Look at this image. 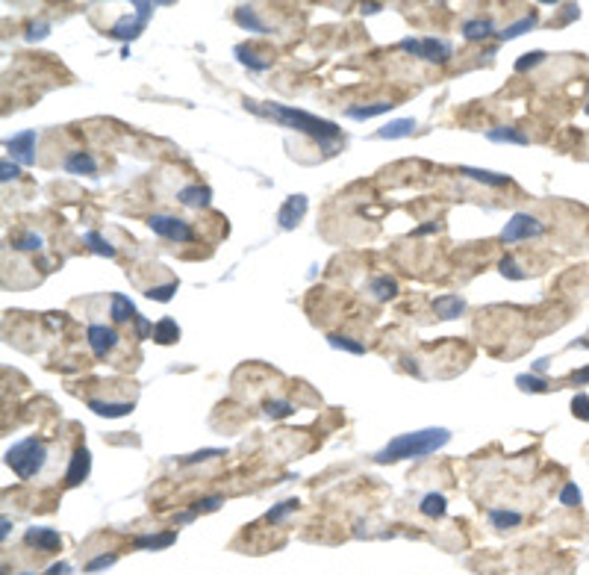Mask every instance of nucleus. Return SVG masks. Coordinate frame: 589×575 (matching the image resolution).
<instances>
[{
  "mask_svg": "<svg viewBox=\"0 0 589 575\" xmlns=\"http://www.w3.org/2000/svg\"><path fill=\"white\" fill-rule=\"evenodd\" d=\"M245 109L263 115V119H271L277 121L280 127H289V130H298L310 139H315L319 145H324L327 154H333L330 148V142H336L342 136V130L327 121V119H319V115H312L307 109H295V107H286V104H277V100H268V104H256V100H245Z\"/></svg>",
  "mask_w": 589,
  "mask_h": 575,
  "instance_id": "1",
  "label": "nucleus"
},
{
  "mask_svg": "<svg viewBox=\"0 0 589 575\" xmlns=\"http://www.w3.org/2000/svg\"><path fill=\"white\" fill-rule=\"evenodd\" d=\"M451 440L448 428H422V431H410V434H401L395 440H389L383 449L375 454V464H398V460H422L427 454H434L439 449H445Z\"/></svg>",
  "mask_w": 589,
  "mask_h": 575,
  "instance_id": "2",
  "label": "nucleus"
},
{
  "mask_svg": "<svg viewBox=\"0 0 589 575\" xmlns=\"http://www.w3.org/2000/svg\"><path fill=\"white\" fill-rule=\"evenodd\" d=\"M45 464H48V449H45V442L36 437H24L6 449V466L15 472L21 481L36 478L39 472L45 469Z\"/></svg>",
  "mask_w": 589,
  "mask_h": 575,
  "instance_id": "3",
  "label": "nucleus"
},
{
  "mask_svg": "<svg viewBox=\"0 0 589 575\" xmlns=\"http://www.w3.org/2000/svg\"><path fill=\"white\" fill-rule=\"evenodd\" d=\"M160 6L156 0H133V9H136V15L130 18V15H124V18H118L112 27H109V39H115V41H124V45H130V41H136L141 33H145V27H148V21H151V15H153V9Z\"/></svg>",
  "mask_w": 589,
  "mask_h": 575,
  "instance_id": "4",
  "label": "nucleus"
},
{
  "mask_svg": "<svg viewBox=\"0 0 589 575\" xmlns=\"http://www.w3.org/2000/svg\"><path fill=\"white\" fill-rule=\"evenodd\" d=\"M545 234V224L530 212H513L510 222L501 230V242L504 245H513V242H522V239H536Z\"/></svg>",
  "mask_w": 589,
  "mask_h": 575,
  "instance_id": "5",
  "label": "nucleus"
},
{
  "mask_svg": "<svg viewBox=\"0 0 589 575\" xmlns=\"http://www.w3.org/2000/svg\"><path fill=\"white\" fill-rule=\"evenodd\" d=\"M148 227L153 230L156 236L171 239V242H195L192 224L177 219V215H160V212H153V215H148Z\"/></svg>",
  "mask_w": 589,
  "mask_h": 575,
  "instance_id": "6",
  "label": "nucleus"
},
{
  "mask_svg": "<svg viewBox=\"0 0 589 575\" xmlns=\"http://www.w3.org/2000/svg\"><path fill=\"white\" fill-rule=\"evenodd\" d=\"M36 142H39V133L36 130H21V133H15L12 139H6L4 148L9 151L12 163H18L21 168H27V165L36 163Z\"/></svg>",
  "mask_w": 589,
  "mask_h": 575,
  "instance_id": "7",
  "label": "nucleus"
},
{
  "mask_svg": "<svg viewBox=\"0 0 589 575\" xmlns=\"http://www.w3.org/2000/svg\"><path fill=\"white\" fill-rule=\"evenodd\" d=\"M307 210H310V198L307 195H289L283 201V207L277 210V222H280V227L283 230H295L300 222H304V215H307Z\"/></svg>",
  "mask_w": 589,
  "mask_h": 575,
  "instance_id": "8",
  "label": "nucleus"
},
{
  "mask_svg": "<svg viewBox=\"0 0 589 575\" xmlns=\"http://www.w3.org/2000/svg\"><path fill=\"white\" fill-rule=\"evenodd\" d=\"M27 546H33L36 552H60L62 549V534L56 528H45V525H36V528H27V534H24Z\"/></svg>",
  "mask_w": 589,
  "mask_h": 575,
  "instance_id": "9",
  "label": "nucleus"
},
{
  "mask_svg": "<svg viewBox=\"0 0 589 575\" xmlns=\"http://www.w3.org/2000/svg\"><path fill=\"white\" fill-rule=\"evenodd\" d=\"M85 339H89V349H92L95 357H106L115 345H118V330L95 322V325H89V330H85Z\"/></svg>",
  "mask_w": 589,
  "mask_h": 575,
  "instance_id": "10",
  "label": "nucleus"
},
{
  "mask_svg": "<svg viewBox=\"0 0 589 575\" xmlns=\"http://www.w3.org/2000/svg\"><path fill=\"white\" fill-rule=\"evenodd\" d=\"M415 56L424 62H434V65H445L454 56V48H451V41H445V39H434V36H427V39H419V50H415Z\"/></svg>",
  "mask_w": 589,
  "mask_h": 575,
  "instance_id": "11",
  "label": "nucleus"
},
{
  "mask_svg": "<svg viewBox=\"0 0 589 575\" xmlns=\"http://www.w3.org/2000/svg\"><path fill=\"white\" fill-rule=\"evenodd\" d=\"M89 475H92V452L85 449V445H80V449H74V454H71V460H68L65 484L68 487H80Z\"/></svg>",
  "mask_w": 589,
  "mask_h": 575,
  "instance_id": "12",
  "label": "nucleus"
},
{
  "mask_svg": "<svg viewBox=\"0 0 589 575\" xmlns=\"http://www.w3.org/2000/svg\"><path fill=\"white\" fill-rule=\"evenodd\" d=\"M177 543V531H156V534H139L133 540V549L139 552H162Z\"/></svg>",
  "mask_w": 589,
  "mask_h": 575,
  "instance_id": "13",
  "label": "nucleus"
},
{
  "mask_svg": "<svg viewBox=\"0 0 589 575\" xmlns=\"http://www.w3.org/2000/svg\"><path fill=\"white\" fill-rule=\"evenodd\" d=\"M233 21L242 27V30H248V33H256V36H268L271 33V27L260 18V12H256L254 6H236L233 12Z\"/></svg>",
  "mask_w": 589,
  "mask_h": 575,
  "instance_id": "14",
  "label": "nucleus"
},
{
  "mask_svg": "<svg viewBox=\"0 0 589 575\" xmlns=\"http://www.w3.org/2000/svg\"><path fill=\"white\" fill-rule=\"evenodd\" d=\"M177 201L183 207H189V210H204V207H209V201H212V189H209V186H200V183L183 186V189L177 192Z\"/></svg>",
  "mask_w": 589,
  "mask_h": 575,
  "instance_id": "15",
  "label": "nucleus"
},
{
  "mask_svg": "<svg viewBox=\"0 0 589 575\" xmlns=\"http://www.w3.org/2000/svg\"><path fill=\"white\" fill-rule=\"evenodd\" d=\"M89 410L104 416V419H121V416H130L136 410L133 401H100V398H89Z\"/></svg>",
  "mask_w": 589,
  "mask_h": 575,
  "instance_id": "16",
  "label": "nucleus"
},
{
  "mask_svg": "<svg viewBox=\"0 0 589 575\" xmlns=\"http://www.w3.org/2000/svg\"><path fill=\"white\" fill-rule=\"evenodd\" d=\"M65 171L68 175H85V177H95L97 175V160L89 151H74L65 156Z\"/></svg>",
  "mask_w": 589,
  "mask_h": 575,
  "instance_id": "17",
  "label": "nucleus"
},
{
  "mask_svg": "<svg viewBox=\"0 0 589 575\" xmlns=\"http://www.w3.org/2000/svg\"><path fill=\"white\" fill-rule=\"evenodd\" d=\"M434 313L439 316L442 322L459 319V316L466 313V298H459V295H439V298H434Z\"/></svg>",
  "mask_w": 589,
  "mask_h": 575,
  "instance_id": "18",
  "label": "nucleus"
},
{
  "mask_svg": "<svg viewBox=\"0 0 589 575\" xmlns=\"http://www.w3.org/2000/svg\"><path fill=\"white\" fill-rule=\"evenodd\" d=\"M109 316H112V322H136L139 310H136V304L124 292H112V298H109Z\"/></svg>",
  "mask_w": 589,
  "mask_h": 575,
  "instance_id": "19",
  "label": "nucleus"
},
{
  "mask_svg": "<svg viewBox=\"0 0 589 575\" xmlns=\"http://www.w3.org/2000/svg\"><path fill=\"white\" fill-rule=\"evenodd\" d=\"M486 139L490 142H501V145H527V133H522L519 127H510V124H498L486 130Z\"/></svg>",
  "mask_w": 589,
  "mask_h": 575,
  "instance_id": "20",
  "label": "nucleus"
},
{
  "mask_svg": "<svg viewBox=\"0 0 589 575\" xmlns=\"http://www.w3.org/2000/svg\"><path fill=\"white\" fill-rule=\"evenodd\" d=\"M459 175L469 180H478L483 186H510V175H498V171H486V168H471V165H459Z\"/></svg>",
  "mask_w": 589,
  "mask_h": 575,
  "instance_id": "21",
  "label": "nucleus"
},
{
  "mask_svg": "<svg viewBox=\"0 0 589 575\" xmlns=\"http://www.w3.org/2000/svg\"><path fill=\"white\" fill-rule=\"evenodd\" d=\"M415 119H395V121H389L386 127H380V130L375 133V139H389V142H395V139H407V136H413L415 133Z\"/></svg>",
  "mask_w": 589,
  "mask_h": 575,
  "instance_id": "22",
  "label": "nucleus"
},
{
  "mask_svg": "<svg viewBox=\"0 0 589 575\" xmlns=\"http://www.w3.org/2000/svg\"><path fill=\"white\" fill-rule=\"evenodd\" d=\"M395 104H389V100H377V104H360V107H348L345 109V115L354 121H368V119H377V115H386Z\"/></svg>",
  "mask_w": 589,
  "mask_h": 575,
  "instance_id": "23",
  "label": "nucleus"
},
{
  "mask_svg": "<svg viewBox=\"0 0 589 575\" xmlns=\"http://www.w3.org/2000/svg\"><path fill=\"white\" fill-rule=\"evenodd\" d=\"M177 339H180V325L171 319V316H162V319L153 325V342H160V345H174Z\"/></svg>",
  "mask_w": 589,
  "mask_h": 575,
  "instance_id": "24",
  "label": "nucleus"
},
{
  "mask_svg": "<svg viewBox=\"0 0 589 575\" xmlns=\"http://www.w3.org/2000/svg\"><path fill=\"white\" fill-rule=\"evenodd\" d=\"M492 33H495V27H492V21H486V18L463 21V39H469V41H483V39H490Z\"/></svg>",
  "mask_w": 589,
  "mask_h": 575,
  "instance_id": "25",
  "label": "nucleus"
},
{
  "mask_svg": "<svg viewBox=\"0 0 589 575\" xmlns=\"http://www.w3.org/2000/svg\"><path fill=\"white\" fill-rule=\"evenodd\" d=\"M419 510L427 516V520H442V516L448 513V499H445L442 493H427V496L422 499Z\"/></svg>",
  "mask_w": 589,
  "mask_h": 575,
  "instance_id": "26",
  "label": "nucleus"
},
{
  "mask_svg": "<svg viewBox=\"0 0 589 575\" xmlns=\"http://www.w3.org/2000/svg\"><path fill=\"white\" fill-rule=\"evenodd\" d=\"M233 53H236L239 65H245L248 71H254V74H263V71H268V68H271V62H268V60H256L254 48H248V45H236V48H233Z\"/></svg>",
  "mask_w": 589,
  "mask_h": 575,
  "instance_id": "27",
  "label": "nucleus"
},
{
  "mask_svg": "<svg viewBox=\"0 0 589 575\" xmlns=\"http://www.w3.org/2000/svg\"><path fill=\"white\" fill-rule=\"evenodd\" d=\"M522 520H525V516H522L519 510H504V508H492V510H490V522H492V528H498V531L519 528Z\"/></svg>",
  "mask_w": 589,
  "mask_h": 575,
  "instance_id": "28",
  "label": "nucleus"
},
{
  "mask_svg": "<svg viewBox=\"0 0 589 575\" xmlns=\"http://www.w3.org/2000/svg\"><path fill=\"white\" fill-rule=\"evenodd\" d=\"M536 27V15L530 12V15H525V18H519L515 24H510V27H504L501 33H495L501 41H513V39H519V36H525V33H530Z\"/></svg>",
  "mask_w": 589,
  "mask_h": 575,
  "instance_id": "29",
  "label": "nucleus"
},
{
  "mask_svg": "<svg viewBox=\"0 0 589 575\" xmlns=\"http://www.w3.org/2000/svg\"><path fill=\"white\" fill-rule=\"evenodd\" d=\"M83 242L89 245V251H92V254L106 257V260H112V257L118 254V251H115V245H109V242H106L104 236H100L97 230H89V234H83Z\"/></svg>",
  "mask_w": 589,
  "mask_h": 575,
  "instance_id": "30",
  "label": "nucleus"
},
{
  "mask_svg": "<svg viewBox=\"0 0 589 575\" xmlns=\"http://www.w3.org/2000/svg\"><path fill=\"white\" fill-rule=\"evenodd\" d=\"M368 290L375 292V298H377V301H392V298L398 295V283H395L389 275H377L375 280L368 283Z\"/></svg>",
  "mask_w": 589,
  "mask_h": 575,
  "instance_id": "31",
  "label": "nucleus"
},
{
  "mask_svg": "<svg viewBox=\"0 0 589 575\" xmlns=\"http://www.w3.org/2000/svg\"><path fill=\"white\" fill-rule=\"evenodd\" d=\"M327 345L336 351H348V354H366V345L360 339H351L345 334H327Z\"/></svg>",
  "mask_w": 589,
  "mask_h": 575,
  "instance_id": "32",
  "label": "nucleus"
},
{
  "mask_svg": "<svg viewBox=\"0 0 589 575\" xmlns=\"http://www.w3.org/2000/svg\"><path fill=\"white\" fill-rule=\"evenodd\" d=\"M298 508H300V501H298V499H283V501H277V505H271V508H268L265 520H268L271 525H275V522H283L286 516L295 513Z\"/></svg>",
  "mask_w": 589,
  "mask_h": 575,
  "instance_id": "33",
  "label": "nucleus"
},
{
  "mask_svg": "<svg viewBox=\"0 0 589 575\" xmlns=\"http://www.w3.org/2000/svg\"><path fill=\"white\" fill-rule=\"evenodd\" d=\"M515 386H519L522 393H548L551 390V384L539 378V375H530V372H525V375H515Z\"/></svg>",
  "mask_w": 589,
  "mask_h": 575,
  "instance_id": "34",
  "label": "nucleus"
},
{
  "mask_svg": "<svg viewBox=\"0 0 589 575\" xmlns=\"http://www.w3.org/2000/svg\"><path fill=\"white\" fill-rule=\"evenodd\" d=\"M263 413L268 416V419H286V416L295 413V405H292V401H286V398H271V401L263 405Z\"/></svg>",
  "mask_w": 589,
  "mask_h": 575,
  "instance_id": "35",
  "label": "nucleus"
},
{
  "mask_svg": "<svg viewBox=\"0 0 589 575\" xmlns=\"http://www.w3.org/2000/svg\"><path fill=\"white\" fill-rule=\"evenodd\" d=\"M177 290H180V283L177 280H168V283H160V286H151V290L145 292L151 301H160V304H168L171 298L177 295Z\"/></svg>",
  "mask_w": 589,
  "mask_h": 575,
  "instance_id": "36",
  "label": "nucleus"
},
{
  "mask_svg": "<svg viewBox=\"0 0 589 575\" xmlns=\"http://www.w3.org/2000/svg\"><path fill=\"white\" fill-rule=\"evenodd\" d=\"M560 505H563V508H581L583 505V493H581V487L574 481H569L563 490H560Z\"/></svg>",
  "mask_w": 589,
  "mask_h": 575,
  "instance_id": "37",
  "label": "nucleus"
},
{
  "mask_svg": "<svg viewBox=\"0 0 589 575\" xmlns=\"http://www.w3.org/2000/svg\"><path fill=\"white\" fill-rule=\"evenodd\" d=\"M498 271L504 278H510V280H525L527 278V271H522L519 263H515L513 257H501V260H498Z\"/></svg>",
  "mask_w": 589,
  "mask_h": 575,
  "instance_id": "38",
  "label": "nucleus"
},
{
  "mask_svg": "<svg viewBox=\"0 0 589 575\" xmlns=\"http://www.w3.org/2000/svg\"><path fill=\"white\" fill-rule=\"evenodd\" d=\"M545 50H530V53H525V56H519V60H515V71H519V74H525V71H530V68H536L539 62H545Z\"/></svg>",
  "mask_w": 589,
  "mask_h": 575,
  "instance_id": "39",
  "label": "nucleus"
},
{
  "mask_svg": "<svg viewBox=\"0 0 589 575\" xmlns=\"http://www.w3.org/2000/svg\"><path fill=\"white\" fill-rule=\"evenodd\" d=\"M41 245H45V239H41L39 234H33V230L12 242V248H18V251H41Z\"/></svg>",
  "mask_w": 589,
  "mask_h": 575,
  "instance_id": "40",
  "label": "nucleus"
},
{
  "mask_svg": "<svg viewBox=\"0 0 589 575\" xmlns=\"http://www.w3.org/2000/svg\"><path fill=\"white\" fill-rule=\"evenodd\" d=\"M212 457H224V452H221V449H200V452H192V454L180 457V464H183V466H189V464H204V460H212Z\"/></svg>",
  "mask_w": 589,
  "mask_h": 575,
  "instance_id": "41",
  "label": "nucleus"
},
{
  "mask_svg": "<svg viewBox=\"0 0 589 575\" xmlns=\"http://www.w3.org/2000/svg\"><path fill=\"white\" fill-rule=\"evenodd\" d=\"M118 564V555L115 552H109V555H97V557H92L89 564H85V572H100V569H109V567H115Z\"/></svg>",
  "mask_w": 589,
  "mask_h": 575,
  "instance_id": "42",
  "label": "nucleus"
},
{
  "mask_svg": "<svg viewBox=\"0 0 589 575\" xmlns=\"http://www.w3.org/2000/svg\"><path fill=\"white\" fill-rule=\"evenodd\" d=\"M221 505H224L221 496H207V499H198L195 505H192V510H195V513H215Z\"/></svg>",
  "mask_w": 589,
  "mask_h": 575,
  "instance_id": "43",
  "label": "nucleus"
},
{
  "mask_svg": "<svg viewBox=\"0 0 589 575\" xmlns=\"http://www.w3.org/2000/svg\"><path fill=\"white\" fill-rule=\"evenodd\" d=\"M48 36H50V24H48V21L30 24V27H27V33H24V39H27V41H45Z\"/></svg>",
  "mask_w": 589,
  "mask_h": 575,
  "instance_id": "44",
  "label": "nucleus"
},
{
  "mask_svg": "<svg viewBox=\"0 0 589 575\" xmlns=\"http://www.w3.org/2000/svg\"><path fill=\"white\" fill-rule=\"evenodd\" d=\"M571 413L578 416V419L589 422V395L586 393H578V395L571 398Z\"/></svg>",
  "mask_w": 589,
  "mask_h": 575,
  "instance_id": "45",
  "label": "nucleus"
},
{
  "mask_svg": "<svg viewBox=\"0 0 589 575\" xmlns=\"http://www.w3.org/2000/svg\"><path fill=\"white\" fill-rule=\"evenodd\" d=\"M18 177H21V165L18 163H9V160L0 163V180L9 183V180H18Z\"/></svg>",
  "mask_w": 589,
  "mask_h": 575,
  "instance_id": "46",
  "label": "nucleus"
},
{
  "mask_svg": "<svg viewBox=\"0 0 589 575\" xmlns=\"http://www.w3.org/2000/svg\"><path fill=\"white\" fill-rule=\"evenodd\" d=\"M136 339H148V337H153V325L145 319V316H136Z\"/></svg>",
  "mask_w": 589,
  "mask_h": 575,
  "instance_id": "47",
  "label": "nucleus"
},
{
  "mask_svg": "<svg viewBox=\"0 0 589 575\" xmlns=\"http://www.w3.org/2000/svg\"><path fill=\"white\" fill-rule=\"evenodd\" d=\"M571 384H578V386H583V384H589V366H583V369H578V372H571V378H569Z\"/></svg>",
  "mask_w": 589,
  "mask_h": 575,
  "instance_id": "48",
  "label": "nucleus"
},
{
  "mask_svg": "<svg viewBox=\"0 0 589 575\" xmlns=\"http://www.w3.org/2000/svg\"><path fill=\"white\" fill-rule=\"evenodd\" d=\"M71 572H74V569H71V564H65V560H60V564H53V567H50L45 575H71Z\"/></svg>",
  "mask_w": 589,
  "mask_h": 575,
  "instance_id": "49",
  "label": "nucleus"
},
{
  "mask_svg": "<svg viewBox=\"0 0 589 575\" xmlns=\"http://www.w3.org/2000/svg\"><path fill=\"white\" fill-rule=\"evenodd\" d=\"M195 516H198V513H195V510L189 508V510H183V513H177V516H174V522H177V525H189V522L195 520Z\"/></svg>",
  "mask_w": 589,
  "mask_h": 575,
  "instance_id": "50",
  "label": "nucleus"
},
{
  "mask_svg": "<svg viewBox=\"0 0 589 575\" xmlns=\"http://www.w3.org/2000/svg\"><path fill=\"white\" fill-rule=\"evenodd\" d=\"M9 531H12V520H9V516H4V520H0V540H6Z\"/></svg>",
  "mask_w": 589,
  "mask_h": 575,
  "instance_id": "51",
  "label": "nucleus"
},
{
  "mask_svg": "<svg viewBox=\"0 0 589 575\" xmlns=\"http://www.w3.org/2000/svg\"><path fill=\"white\" fill-rule=\"evenodd\" d=\"M434 230H439V224H436V222H427V224H422L419 230H415V236H424V234H434Z\"/></svg>",
  "mask_w": 589,
  "mask_h": 575,
  "instance_id": "52",
  "label": "nucleus"
},
{
  "mask_svg": "<svg viewBox=\"0 0 589 575\" xmlns=\"http://www.w3.org/2000/svg\"><path fill=\"white\" fill-rule=\"evenodd\" d=\"M380 9H383L380 4H363V15H377Z\"/></svg>",
  "mask_w": 589,
  "mask_h": 575,
  "instance_id": "53",
  "label": "nucleus"
},
{
  "mask_svg": "<svg viewBox=\"0 0 589 575\" xmlns=\"http://www.w3.org/2000/svg\"><path fill=\"white\" fill-rule=\"evenodd\" d=\"M534 369H536V372H545V369H548V360L542 357V360H536V363H534Z\"/></svg>",
  "mask_w": 589,
  "mask_h": 575,
  "instance_id": "54",
  "label": "nucleus"
},
{
  "mask_svg": "<svg viewBox=\"0 0 589 575\" xmlns=\"http://www.w3.org/2000/svg\"><path fill=\"white\" fill-rule=\"evenodd\" d=\"M18 575H36V572H18Z\"/></svg>",
  "mask_w": 589,
  "mask_h": 575,
  "instance_id": "55",
  "label": "nucleus"
},
{
  "mask_svg": "<svg viewBox=\"0 0 589 575\" xmlns=\"http://www.w3.org/2000/svg\"><path fill=\"white\" fill-rule=\"evenodd\" d=\"M583 112H586V115H589V104H586V107H583Z\"/></svg>",
  "mask_w": 589,
  "mask_h": 575,
  "instance_id": "56",
  "label": "nucleus"
}]
</instances>
